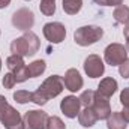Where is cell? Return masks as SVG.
I'll return each instance as SVG.
<instances>
[{
	"label": "cell",
	"instance_id": "ffe728a7",
	"mask_svg": "<svg viewBox=\"0 0 129 129\" xmlns=\"http://www.w3.org/2000/svg\"><path fill=\"white\" fill-rule=\"evenodd\" d=\"M120 102L123 105V111H120L122 117L129 123V87H125L120 93Z\"/></svg>",
	"mask_w": 129,
	"mask_h": 129
},
{
	"label": "cell",
	"instance_id": "7402d4cb",
	"mask_svg": "<svg viewBox=\"0 0 129 129\" xmlns=\"http://www.w3.org/2000/svg\"><path fill=\"white\" fill-rule=\"evenodd\" d=\"M95 98H96V92L95 90H86V92L81 93L80 102H81V105H84V108H90L93 101H95Z\"/></svg>",
	"mask_w": 129,
	"mask_h": 129
},
{
	"label": "cell",
	"instance_id": "30bf717a",
	"mask_svg": "<svg viewBox=\"0 0 129 129\" xmlns=\"http://www.w3.org/2000/svg\"><path fill=\"white\" fill-rule=\"evenodd\" d=\"M90 108L95 111L98 120H107V119L110 117V114L113 113L108 99L104 98V96H101L98 92H96V98H95V101H93V104H92Z\"/></svg>",
	"mask_w": 129,
	"mask_h": 129
},
{
	"label": "cell",
	"instance_id": "5bb4252c",
	"mask_svg": "<svg viewBox=\"0 0 129 129\" xmlns=\"http://www.w3.org/2000/svg\"><path fill=\"white\" fill-rule=\"evenodd\" d=\"M78 122L83 128H92L98 122V117L95 114V111L92 108H84L83 111H80L78 114Z\"/></svg>",
	"mask_w": 129,
	"mask_h": 129
},
{
	"label": "cell",
	"instance_id": "4dcf8cb0",
	"mask_svg": "<svg viewBox=\"0 0 129 129\" xmlns=\"http://www.w3.org/2000/svg\"><path fill=\"white\" fill-rule=\"evenodd\" d=\"M126 50H128V53H129V39L126 41Z\"/></svg>",
	"mask_w": 129,
	"mask_h": 129
},
{
	"label": "cell",
	"instance_id": "8fae6325",
	"mask_svg": "<svg viewBox=\"0 0 129 129\" xmlns=\"http://www.w3.org/2000/svg\"><path fill=\"white\" fill-rule=\"evenodd\" d=\"M80 108H81V102H80V98L77 96H66L60 102V110L66 117L69 119H75L78 114H80Z\"/></svg>",
	"mask_w": 129,
	"mask_h": 129
},
{
	"label": "cell",
	"instance_id": "603a6c76",
	"mask_svg": "<svg viewBox=\"0 0 129 129\" xmlns=\"http://www.w3.org/2000/svg\"><path fill=\"white\" fill-rule=\"evenodd\" d=\"M14 99L18 104H27V102H32L33 93L32 92H27V90H17L14 93Z\"/></svg>",
	"mask_w": 129,
	"mask_h": 129
},
{
	"label": "cell",
	"instance_id": "d4e9b609",
	"mask_svg": "<svg viewBox=\"0 0 129 129\" xmlns=\"http://www.w3.org/2000/svg\"><path fill=\"white\" fill-rule=\"evenodd\" d=\"M15 84H17V80H15V75H14L12 72L6 74V75L3 77V87H5V89H12Z\"/></svg>",
	"mask_w": 129,
	"mask_h": 129
},
{
	"label": "cell",
	"instance_id": "cb8c5ba5",
	"mask_svg": "<svg viewBox=\"0 0 129 129\" xmlns=\"http://www.w3.org/2000/svg\"><path fill=\"white\" fill-rule=\"evenodd\" d=\"M45 129H66V125L63 123V120L57 116H51L47 120V126Z\"/></svg>",
	"mask_w": 129,
	"mask_h": 129
},
{
	"label": "cell",
	"instance_id": "ac0fdd59",
	"mask_svg": "<svg viewBox=\"0 0 129 129\" xmlns=\"http://www.w3.org/2000/svg\"><path fill=\"white\" fill-rule=\"evenodd\" d=\"M63 11L68 15H75L81 11L83 8V0H63L62 2Z\"/></svg>",
	"mask_w": 129,
	"mask_h": 129
},
{
	"label": "cell",
	"instance_id": "f546056e",
	"mask_svg": "<svg viewBox=\"0 0 129 129\" xmlns=\"http://www.w3.org/2000/svg\"><path fill=\"white\" fill-rule=\"evenodd\" d=\"M123 35H125V38H126V39H129V24L125 26V29H123Z\"/></svg>",
	"mask_w": 129,
	"mask_h": 129
},
{
	"label": "cell",
	"instance_id": "d6a6232c",
	"mask_svg": "<svg viewBox=\"0 0 129 129\" xmlns=\"http://www.w3.org/2000/svg\"><path fill=\"white\" fill-rule=\"evenodd\" d=\"M26 2H30V0H26Z\"/></svg>",
	"mask_w": 129,
	"mask_h": 129
},
{
	"label": "cell",
	"instance_id": "4fadbf2b",
	"mask_svg": "<svg viewBox=\"0 0 129 129\" xmlns=\"http://www.w3.org/2000/svg\"><path fill=\"white\" fill-rule=\"evenodd\" d=\"M117 87H119L117 81H116L114 78H111V77H107V78L101 80V83H99V86H98V93H99L101 96L110 99V98L117 92Z\"/></svg>",
	"mask_w": 129,
	"mask_h": 129
},
{
	"label": "cell",
	"instance_id": "52a82bcc",
	"mask_svg": "<svg viewBox=\"0 0 129 129\" xmlns=\"http://www.w3.org/2000/svg\"><path fill=\"white\" fill-rule=\"evenodd\" d=\"M48 117L50 116L42 110H30L24 114L23 120H24L26 129H45Z\"/></svg>",
	"mask_w": 129,
	"mask_h": 129
},
{
	"label": "cell",
	"instance_id": "277c9868",
	"mask_svg": "<svg viewBox=\"0 0 129 129\" xmlns=\"http://www.w3.org/2000/svg\"><path fill=\"white\" fill-rule=\"evenodd\" d=\"M0 122L6 129H26L21 114L9 104L0 111Z\"/></svg>",
	"mask_w": 129,
	"mask_h": 129
},
{
	"label": "cell",
	"instance_id": "7c38bea8",
	"mask_svg": "<svg viewBox=\"0 0 129 129\" xmlns=\"http://www.w3.org/2000/svg\"><path fill=\"white\" fill-rule=\"evenodd\" d=\"M63 84L69 92H78L80 89H83L84 81H83V77L80 75V72L72 68V69L66 71L63 77Z\"/></svg>",
	"mask_w": 129,
	"mask_h": 129
},
{
	"label": "cell",
	"instance_id": "9a60e30c",
	"mask_svg": "<svg viewBox=\"0 0 129 129\" xmlns=\"http://www.w3.org/2000/svg\"><path fill=\"white\" fill-rule=\"evenodd\" d=\"M126 126H128V122L122 117L120 111L111 113L110 117L107 119V128L108 129H126Z\"/></svg>",
	"mask_w": 129,
	"mask_h": 129
},
{
	"label": "cell",
	"instance_id": "83f0119b",
	"mask_svg": "<svg viewBox=\"0 0 129 129\" xmlns=\"http://www.w3.org/2000/svg\"><path fill=\"white\" fill-rule=\"evenodd\" d=\"M6 105H8V101H6V98L0 95V111H2V110L6 107Z\"/></svg>",
	"mask_w": 129,
	"mask_h": 129
},
{
	"label": "cell",
	"instance_id": "9c48e42d",
	"mask_svg": "<svg viewBox=\"0 0 129 129\" xmlns=\"http://www.w3.org/2000/svg\"><path fill=\"white\" fill-rule=\"evenodd\" d=\"M84 72L90 77V78H99L104 75L105 72V64L102 62V59L96 54H90L86 60H84Z\"/></svg>",
	"mask_w": 129,
	"mask_h": 129
},
{
	"label": "cell",
	"instance_id": "8992f818",
	"mask_svg": "<svg viewBox=\"0 0 129 129\" xmlns=\"http://www.w3.org/2000/svg\"><path fill=\"white\" fill-rule=\"evenodd\" d=\"M35 24V15L30 9L27 8H21L18 9L17 12H14L12 15V26L17 27L18 30H23V32H27L30 30Z\"/></svg>",
	"mask_w": 129,
	"mask_h": 129
},
{
	"label": "cell",
	"instance_id": "ba28073f",
	"mask_svg": "<svg viewBox=\"0 0 129 129\" xmlns=\"http://www.w3.org/2000/svg\"><path fill=\"white\" fill-rule=\"evenodd\" d=\"M44 36L48 42L51 44H60L62 41H64V36H66V29L62 23L59 21H54V23H47L42 29Z\"/></svg>",
	"mask_w": 129,
	"mask_h": 129
},
{
	"label": "cell",
	"instance_id": "3957f363",
	"mask_svg": "<svg viewBox=\"0 0 129 129\" xmlns=\"http://www.w3.org/2000/svg\"><path fill=\"white\" fill-rule=\"evenodd\" d=\"M104 36V30L99 26H83L74 32V41L80 47H89L101 41Z\"/></svg>",
	"mask_w": 129,
	"mask_h": 129
},
{
	"label": "cell",
	"instance_id": "d6986e66",
	"mask_svg": "<svg viewBox=\"0 0 129 129\" xmlns=\"http://www.w3.org/2000/svg\"><path fill=\"white\" fill-rule=\"evenodd\" d=\"M6 66H8V69H9L11 72H17L18 69L24 68L26 63H24V59H23L21 56L12 54V56H9V57L6 59Z\"/></svg>",
	"mask_w": 129,
	"mask_h": 129
},
{
	"label": "cell",
	"instance_id": "6da1fadb",
	"mask_svg": "<svg viewBox=\"0 0 129 129\" xmlns=\"http://www.w3.org/2000/svg\"><path fill=\"white\" fill-rule=\"evenodd\" d=\"M64 89L63 84V78L60 75H51L48 77L39 87L36 92H33V99L32 102H35L36 105L42 107L45 105L51 98L59 96Z\"/></svg>",
	"mask_w": 129,
	"mask_h": 129
},
{
	"label": "cell",
	"instance_id": "5b68a950",
	"mask_svg": "<svg viewBox=\"0 0 129 129\" xmlns=\"http://www.w3.org/2000/svg\"><path fill=\"white\" fill-rule=\"evenodd\" d=\"M104 59L111 66H119L128 59V50L122 44H110L104 51Z\"/></svg>",
	"mask_w": 129,
	"mask_h": 129
},
{
	"label": "cell",
	"instance_id": "e0dca14e",
	"mask_svg": "<svg viewBox=\"0 0 129 129\" xmlns=\"http://www.w3.org/2000/svg\"><path fill=\"white\" fill-rule=\"evenodd\" d=\"M116 23H120V24H129V8L125 5H120L114 9V14H113Z\"/></svg>",
	"mask_w": 129,
	"mask_h": 129
},
{
	"label": "cell",
	"instance_id": "1f68e13d",
	"mask_svg": "<svg viewBox=\"0 0 129 129\" xmlns=\"http://www.w3.org/2000/svg\"><path fill=\"white\" fill-rule=\"evenodd\" d=\"M0 69H2V59H0Z\"/></svg>",
	"mask_w": 129,
	"mask_h": 129
},
{
	"label": "cell",
	"instance_id": "484cf974",
	"mask_svg": "<svg viewBox=\"0 0 129 129\" xmlns=\"http://www.w3.org/2000/svg\"><path fill=\"white\" fill-rule=\"evenodd\" d=\"M99 6H120L123 3V0H93Z\"/></svg>",
	"mask_w": 129,
	"mask_h": 129
},
{
	"label": "cell",
	"instance_id": "44dd1931",
	"mask_svg": "<svg viewBox=\"0 0 129 129\" xmlns=\"http://www.w3.org/2000/svg\"><path fill=\"white\" fill-rule=\"evenodd\" d=\"M39 9L45 17L54 15V12H56V0H41Z\"/></svg>",
	"mask_w": 129,
	"mask_h": 129
},
{
	"label": "cell",
	"instance_id": "2e32d148",
	"mask_svg": "<svg viewBox=\"0 0 129 129\" xmlns=\"http://www.w3.org/2000/svg\"><path fill=\"white\" fill-rule=\"evenodd\" d=\"M26 69H27V77L29 78H35V77H39V75H42L45 72L47 64H45L44 60H35L29 66H26Z\"/></svg>",
	"mask_w": 129,
	"mask_h": 129
},
{
	"label": "cell",
	"instance_id": "7a4b0ae2",
	"mask_svg": "<svg viewBox=\"0 0 129 129\" xmlns=\"http://www.w3.org/2000/svg\"><path fill=\"white\" fill-rule=\"evenodd\" d=\"M39 47H41L39 38L33 32L27 30V32H24L23 36L12 41L11 53L17 54V56H21V57H30V56H35L38 53Z\"/></svg>",
	"mask_w": 129,
	"mask_h": 129
},
{
	"label": "cell",
	"instance_id": "4316f807",
	"mask_svg": "<svg viewBox=\"0 0 129 129\" xmlns=\"http://www.w3.org/2000/svg\"><path fill=\"white\" fill-rule=\"evenodd\" d=\"M119 74L123 78H129V59H126L123 63L119 64Z\"/></svg>",
	"mask_w": 129,
	"mask_h": 129
},
{
	"label": "cell",
	"instance_id": "f1b7e54d",
	"mask_svg": "<svg viewBox=\"0 0 129 129\" xmlns=\"http://www.w3.org/2000/svg\"><path fill=\"white\" fill-rule=\"evenodd\" d=\"M11 5V0H0V9H5Z\"/></svg>",
	"mask_w": 129,
	"mask_h": 129
}]
</instances>
